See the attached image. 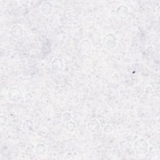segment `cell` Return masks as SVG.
Returning a JSON list of instances; mask_svg holds the SVG:
<instances>
[{"mask_svg":"<svg viewBox=\"0 0 160 160\" xmlns=\"http://www.w3.org/2000/svg\"><path fill=\"white\" fill-rule=\"evenodd\" d=\"M65 128H66V130L68 132H74V131L75 130V128H76L74 122H72V121H69L66 122Z\"/></svg>","mask_w":160,"mask_h":160,"instance_id":"7c38bea8","label":"cell"},{"mask_svg":"<svg viewBox=\"0 0 160 160\" xmlns=\"http://www.w3.org/2000/svg\"><path fill=\"white\" fill-rule=\"evenodd\" d=\"M53 9L54 6L52 2L49 1H45L42 3L40 8V11L44 16L49 17L52 14Z\"/></svg>","mask_w":160,"mask_h":160,"instance_id":"5b68a950","label":"cell"},{"mask_svg":"<svg viewBox=\"0 0 160 160\" xmlns=\"http://www.w3.org/2000/svg\"><path fill=\"white\" fill-rule=\"evenodd\" d=\"M116 15L119 21H126L129 15V8L125 5H120L116 8Z\"/></svg>","mask_w":160,"mask_h":160,"instance_id":"277c9868","label":"cell"},{"mask_svg":"<svg viewBox=\"0 0 160 160\" xmlns=\"http://www.w3.org/2000/svg\"><path fill=\"white\" fill-rule=\"evenodd\" d=\"M52 69L58 72H62L64 69V62L62 59L59 58H56L51 61Z\"/></svg>","mask_w":160,"mask_h":160,"instance_id":"8992f818","label":"cell"},{"mask_svg":"<svg viewBox=\"0 0 160 160\" xmlns=\"http://www.w3.org/2000/svg\"><path fill=\"white\" fill-rule=\"evenodd\" d=\"M22 129L25 132H31L34 129V123L30 119L25 120L22 124Z\"/></svg>","mask_w":160,"mask_h":160,"instance_id":"8fae6325","label":"cell"},{"mask_svg":"<svg viewBox=\"0 0 160 160\" xmlns=\"http://www.w3.org/2000/svg\"><path fill=\"white\" fill-rule=\"evenodd\" d=\"M23 34V29L22 27L18 24L13 25L10 30V35L14 39H20Z\"/></svg>","mask_w":160,"mask_h":160,"instance_id":"9c48e42d","label":"cell"},{"mask_svg":"<svg viewBox=\"0 0 160 160\" xmlns=\"http://www.w3.org/2000/svg\"><path fill=\"white\" fill-rule=\"evenodd\" d=\"M7 122H8L7 118L6 116H1V117H0V124H1V128L6 126Z\"/></svg>","mask_w":160,"mask_h":160,"instance_id":"9a60e30c","label":"cell"},{"mask_svg":"<svg viewBox=\"0 0 160 160\" xmlns=\"http://www.w3.org/2000/svg\"><path fill=\"white\" fill-rule=\"evenodd\" d=\"M47 148L46 145L43 143L39 142L35 146L34 152L38 156H44L46 153Z\"/></svg>","mask_w":160,"mask_h":160,"instance_id":"30bf717a","label":"cell"},{"mask_svg":"<svg viewBox=\"0 0 160 160\" xmlns=\"http://www.w3.org/2000/svg\"><path fill=\"white\" fill-rule=\"evenodd\" d=\"M102 43L104 49L109 51H112L116 46L117 38L113 34L108 33L103 37Z\"/></svg>","mask_w":160,"mask_h":160,"instance_id":"7a4b0ae2","label":"cell"},{"mask_svg":"<svg viewBox=\"0 0 160 160\" xmlns=\"http://www.w3.org/2000/svg\"><path fill=\"white\" fill-rule=\"evenodd\" d=\"M113 127L111 125L108 124L106 126H104V129H103V132L106 133V134H110L112 133L113 131Z\"/></svg>","mask_w":160,"mask_h":160,"instance_id":"5bb4252c","label":"cell"},{"mask_svg":"<svg viewBox=\"0 0 160 160\" xmlns=\"http://www.w3.org/2000/svg\"><path fill=\"white\" fill-rule=\"evenodd\" d=\"M62 119L64 122L69 121L72 119V114L70 112L66 111V112H65L62 114Z\"/></svg>","mask_w":160,"mask_h":160,"instance_id":"4fadbf2b","label":"cell"},{"mask_svg":"<svg viewBox=\"0 0 160 160\" xmlns=\"http://www.w3.org/2000/svg\"><path fill=\"white\" fill-rule=\"evenodd\" d=\"M92 44L88 39L82 40L79 45V48L81 53L84 54H89L92 50Z\"/></svg>","mask_w":160,"mask_h":160,"instance_id":"ba28073f","label":"cell"},{"mask_svg":"<svg viewBox=\"0 0 160 160\" xmlns=\"http://www.w3.org/2000/svg\"><path fill=\"white\" fill-rule=\"evenodd\" d=\"M133 149L136 156H144L148 152L149 144L144 139L139 138L133 143Z\"/></svg>","mask_w":160,"mask_h":160,"instance_id":"6da1fadb","label":"cell"},{"mask_svg":"<svg viewBox=\"0 0 160 160\" xmlns=\"http://www.w3.org/2000/svg\"><path fill=\"white\" fill-rule=\"evenodd\" d=\"M8 98L11 102L18 103L22 98V92L19 88L12 87L8 91Z\"/></svg>","mask_w":160,"mask_h":160,"instance_id":"3957f363","label":"cell"},{"mask_svg":"<svg viewBox=\"0 0 160 160\" xmlns=\"http://www.w3.org/2000/svg\"><path fill=\"white\" fill-rule=\"evenodd\" d=\"M86 128L90 133H96L101 128L100 122L97 119H92L87 123Z\"/></svg>","mask_w":160,"mask_h":160,"instance_id":"52a82bcc","label":"cell"}]
</instances>
